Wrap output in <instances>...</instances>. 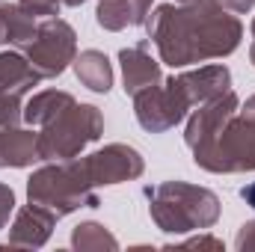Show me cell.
<instances>
[{"instance_id":"6da1fadb","label":"cell","mask_w":255,"mask_h":252,"mask_svg":"<svg viewBox=\"0 0 255 252\" xmlns=\"http://www.w3.org/2000/svg\"><path fill=\"white\" fill-rule=\"evenodd\" d=\"M145 27L160 51V60L169 65L226 57L238 48L244 33L241 21L214 0H196L184 9L157 6L154 15L145 18Z\"/></svg>"},{"instance_id":"7a4b0ae2","label":"cell","mask_w":255,"mask_h":252,"mask_svg":"<svg viewBox=\"0 0 255 252\" xmlns=\"http://www.w3.org/2000/svg\"><path fill=\"white\" fill-rule=\"evenodd\" d=\"M196 163L211 172H247L255 169V98L223 125V130L205 145L193 148Z\"/></svg>"},{"instance_id":"3957f363","label":"cell","mask_w":255,"mask_h":252,"mask_svg":"<svg viewBox=\"0 0 255 252\" xmlns=\"http://www.w3.org/2000/svg\"><path fill=\"white\" fill-rule=\"evenodd\" d=\"M151 196V217L163 232H190L208 229L217 223L220 202L211 190L190 187V184H163L148 190Z\"/></svg>"},{"instance_id":"277c9868","label":"cell","mask_w":255,"mask_h":252,"mask_svg":"<svg viewBox=\"0 0 255 252\" xmlns=\"http://www.w3.org/2000/svg\"><path fill=\"white\" fill-rule=\"evenodd\" d=\"M89 178L83 172V163L80 160H71L65 166H48L42 172H36L30 178V187H27V196L33 205H42L48 208L51 214L63 217L74 208H95L98 199L89 193Z\"/></svg>"},{"instance_id":"5b68a950","label":"cell","mask_w":255,"mask_h":252,"mask_svg":"<svg viewBox=\"0 0 255 252\" xmlns=\"http://www.w3.org/2000/svg\"><path fill=\"white\" fill-rule=\"evenodd\" d=\"M104 119L98 107L89 104H71L54 122H48L39 133V160H57V157H74L86 142L101 136Z\"/></svg>"},{"instance_id":"8992f818","label":"cell","mask_w":255,"mask_h":252,"mask_svg":"<svg viewBox=\"0 0 255 252\" xmlns=\"http://www.w3.org/2000/svg\"><path fill=\"white\" fill-rule=\"evenodd\" d=\"M21 51L39 77H54L74 60V30L60 18H48Z\"/></svg>"},{"instance_id":"52a82bcc","label":"cell","mask_w":255,"mask_h":252,"mask_svg":"<svg viewBox=\"0 0 255 252\" xmlns=\"http://www.w3.org/2000/svg\"><path fill=\"white\" fill-rule=\"evenodd\" d=\"M133 101H136V119L145 130H166L175 122H181L184 113L190 110L187 98L175 86V77L166 80L163 86H148L136 92Z\"/></svg>"},{"instance_id":"ba28073f","label":"cell","mask_w":255,"mask_h":252,"mask_svg":"<svg viewBox=\"0 0 255 252\" xmlns=\"http://www.w3.org/2000/svg\"><path fill=\"white\" fill-rule=\"evenodd\" d=\"M80 163H83L89 184H119V181L142 175V157L130 145H119V142L89 154Z\"/></svg>"},{"instance_id":"9c48e42d","label":"cell","mask_w":255,"mask_h":252,"mask_svg":"<svg viewBox=\"0 0 255 252\" xmlns=\"http://www.w3.org/2000/svg\"><path fill=\"white\" fill-rule=\"evenodd\" d=\"M235 110H238V98L232 92H223V95L205 101V107L193 116L190 125H187V145L196 148V145H205L208 139H214L223 130V125L235 116Z\"/></svg>"},{"instance_id":"30bf717a","label":"cell","mask_w":255,"mask_h":252,"mask_svg":"<svg viewBox=\"0 0 255 252\" xmlns=\"http://www.w3.org/2000/svg\"><path fill=\"white\" fill-rule=\"evenodd\" d=\"M229 68L226 65H205L193 74L175 77V86L181 89V95L187 98V104H205L223 92H229Z\"/></svg>"},{"instance_id":"8fae6325","label":"cell","mask_w":255,"mask_h":252,"mask_svg":"<svg viewBox=\"0 0 255 252\" xmlns=\"http://www.w3.org/2000/svg\"><path fill=\"white\" fill-rule=\"evenodd\" d=\"M54 220H57V214H51L48 208L30 202V208H24L18 214L9 244H15V247H42L48 241V235H51Z\"/></svg>"},{"instance_id":"7c38bea8","label":"cell","mask_w":255,"mask_h":252,"mask_svg":"<svg viewBox=\"0 0 255 252\" xmlns=\"http://www.w3.org/2000/svg\"><path fill=\"white\" fill-rule=\"evenodd\" d=\"M119 63H122L125 92L128 95H136V92L154 86L157 77H160V68H157V63L145 54V45L130 48V51H122V54H119Z\"/></svg>"},{"instance_id":"4fadbf2b","label":"cell","mask_w":255,"mask_h":252,"mask_svg":"<svg viewBox=\"0 0 255 252\" xmlns=\"http://www.w3.org/2000/svg\"><path fill=\"white\" fill-rule=\"evenodd\" d=\"M39 160V136L30 130L0 127V166H27Z\"/></svg>"},{"instance_id":"5bb4252c","label":"cell","mask_w":255,"mask_h":252,"mask_svg":"<svg viewBox=\"0 0 255 252\" xmlns=\"http://www.w3.org/2000/svg\"><path fill=\"white\" fill-rule=\"evenodd\" d=\"M42 77L33 71L27 57L21 54H0V95H21L36 86Z\"/></svg>"},{"instance_id":"9a60e30c","label":"cell","mask_w":255,"mask_h":252,"mask_svg":"<svg viewBox=\"0 0 255 252\" xmlns=\"http://www.w3.org/2000/svg\"><path fill=\"white\" fill-rule=\"evenodd\" d=\"M33 36H36V21H33V15H27L21 6L0 3V45L9 42V45H15V48H24Z\"/></svg>"},{"instance_id":"2e32d148","label":"cell","mask_w":255,"mask_h":252,"mask_svg":"<svg viewBox=\"0 0 255 252\" xmlns=\"http://www.w3.org/2000/svg\"><path fill=\"white\" fill-rule=\"evenodd\" d=\"M74 71H77L80 83L89 86L92 92H107L113 86V68L101 51H83L74 60Z\"/></svg>"},{"instance_id":"e0dca14e","label":"cell","mask_w":255,"mask_h":252,"mask_svg":"<svg viewBox=\"0 0 255 252\" xmlns=\"http://www.w3.org/2000/svg\"><path fill=\"white\" fill-rule=\"evenodd\" d=\"M71 104H74V98H71L68 92H54V89H48V92H39L36 98H30V104L24 107V119H27L30 125H48V122H54L60 113H65Z\"/></svg>"},{"instance_id":"ac0fdd59","label":"cell","mask_w":255,"mask_h":252,"mask_svg":"<svg viewBox=\"0 0 255 252\" xmlns=\"http://www.w3.org/2000/svg\"><path fill=\"white\" fill-rule=\"evenodd\" d=\"M71 244H74L77 250H98V247L116 250V241H113V238L104 232V226H98V223H83V226H77Z\"/></svg>"},{"instance_id":"d6986e66","label":"cell","mask_w":255,"mask_h":252,"mask_svg":"<svg viewBox=\"0 0 255 252\" xmlns=\"http://www.w3.org/2000/svg\"><path fill=\"white\" fill-rule=\"evenodd\" d=\"M98 24L107 30H122L128 24H133L128 0H101L98 3Z\"/></svg>"},{"instance_id":"ffe728a7","label":"cell","mask_w":255,"mask_h":252,"mask_svg":"<svg viewBox=\"0 0 255 252\" xmlns=\"http://www.w3.org/2000/svg\"><path fill=\"white\" fill-rule=\"evenodd\" d=\"M27 15H57L60 12V6H63V0H21L18 3Z\"/></svg>"},{"instance_id":"44dd1931","label":"cell","mask_w":255,"mask_h":252,"mask_svg":"<svg viewBox=\"0 0 255 252\" xmlns=\"http://www.w3.org/2000/svg\"><path fill=\"white\" fill-rule=\"evenodd\" d=\"M18 116V95H0V127H12Z\"/></svg>"},{"instance_id":"7402d4cb","label":"cell","mask_w":255,"mask_h":252,"mask_svg":"<svg viewBox=\"0 0 255 252\" xmlns=\"http://www.w3.org/2000/svg\"><path fill=\"white\" fill-rule=\"evenodd\" d=\"M128 9H130V21L133 24H145V15L151 9V0H128Z\"/></svg>"},{"instance_id":"603a6c76","label":"cell","mask_w":255,"mask_h":252,"mask_svg":"<svg viewBox=\"0 0 255 252\" xmlns=\"http://www.w3.org/2000/svg\"><path fill=\"white\" fill-rule=\"evenodd\" d=\"M12 205H15V196H12V190L0 184V229L6 226V220H9V214H12Z\"/></svg>"},{"instance_id":"cb8c5ba5","label":"cell","mask_w":255,"mask_h":252,"mask_svg":"<svg viewBox=\"0 0 255 252\" xmlns=\"http://www.w3.org/2000/svg\"><path fill=\"white\" fill-rule=\"evenodd\" d=\"M238 250H255V223L244 226V232L238 238Z\"/></svg>"},{"instance_id":"d4e9b609","label":"cell","mask_w":255,"mask_h":252,"mask_svg":"<svg viewBox=\"0 0 255 252\" xmlns=\"http://www.w3.org/2000/svg\"><path fill=\"white\" fill-rule=\"evenodd\" d=\"M223 6H229V9H235V12H247V9L255 6V0H223Z\"/></svg>"},{"instance_id":"484cf974","label":"cell","mask_w":255,"mask_h":252,"mask_svg":"<svg viewBox=\"0 0 255 252\" xmlns=\"http://www.w3.org/2000/svg\"><path fill=\"white\" fill-rule=\"evenodd\" d=\"M241 196H244V199H247V202H250V205L255 208V184H250V187H244V193H241Z\"/></svg>"},{"instance_id":"4316f807","label":"cell","mask_w":255,"mask_h":252,"mask_svg":"<svg viewBox=\"0 0 255 252\" xmlns=\"http://www.w3.org/2000/svg\"><path fill=\"white\" fill-rule=\"evenodd\" d=\"M63 3H68V6H77V3H83V0H63Z\"/></svg>"},{"instance_id":"83f0119b","label":"cell","mask_w":255,"mask_h":252,"mask_svg":"<svg viewBox=\"0 0 255 252\" xmlns=\"http://www.w3.org/2000/svg\"><path fill=\"white\" fill-rule=\"evenodd\" d=\"M253 63H255V42H253Z\"/></svg>"},{"instance_id":"f1b7e54d","label":"cell","mask_w":255,"mask_h":252,"mask_svg":"<svg viewBox=\"0 0 255 252\" xmlns=\"http://www.w3.org/2000/svg\"><path fill=\"white\" fill-rule=\"evenodd\" d=\"M253 36H255V21H253Z\"/></svg>"},{"instance_id":"f546056e","label":"cell","mask_w":255,"mask_h":252,"mask_svg":"<svg viewBox=\"0 0 255 252\" xmlns=\"http://www.w3.org/2000/svg\"><path fill=\"white\" fill-rule=\"evenodd\" d=\"M184 3H196V0H184Z\"/></svg>"}]
</instances>
